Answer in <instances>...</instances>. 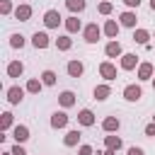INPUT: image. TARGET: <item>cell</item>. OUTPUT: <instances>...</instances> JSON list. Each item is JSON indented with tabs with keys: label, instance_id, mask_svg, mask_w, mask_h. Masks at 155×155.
Returning a JSON list of instances; mask_svg holds the SVG:
<instances>
[{
	"label": "cell",
	"instance_id": "836d02e7",
	"mask_svg": "<svg viewBox=\"0 0 155 155\" xmlns=\"http://www.w3.org/2000/svg\"><path fill=\"white\" fill-rule=\"evenodd\" d=\"M10 153H12V155H27V153H24V148H19V143H17V145H15Z\"/></svg>",
	"mask_w": 155,
	"mask_h": 155
},
{
	"label": "cell",
	"instance_id": "44dd1931",
	"mask_svg": "<svg viewBox=\"0 0 155 155\" xmlns=\"http://www.w3.org/2000/svg\"><path fill=\"white\" fill-rule=\"evenodd\" d=\"M58 102H61L63 107H73V104H75V94H73L70 90H65V92H61V97H58Z\"/></svg>",
	"mask_w": 155,
	"mask_h": 155
},
{
	"label": "cell",
	"instance_id": "4fadbf2b",
	"mask_svg": "<svg viewBox=\"0 0 155 155\" xmlns=\"http://www.w3.org/2000/svg\"><path fill=\"white\" fill-rule=\"evenodd\" d=\"M22 73H24V65H22L19 61H12V63L7 65V75H10V78H19Z\"/></svg>",
	"mask_w": 155,
	"mask_h": 155
},
{
	"label": "cell",
	"instance_id": "7402d4cb",
	"mask_svg": "<svg viewBox=\"0 0 155 155\" xmlns=\"http://www.w3.org/2000/svg\"><path fill=\"white\" fill-rule=\"evenodd\" d=\"M104 143H107V150H114V153L121 148V138H119V136H107Z\"/></svg>",
	"mask_w": 155,
	"mask_h": 155
},
{
	"label": "cell",
	"instance_id": "9c48e42d",
	"mask_svg": "<svg viewBox=\"0 0 155 155\" xmlns=\"http://www.w3.org/2000/svg\"><path fill=\"white\" fill-rule=\"evenodd\" d=\"M65 70H68V75H70V78H80V75H82V70H85V65H82L80 61H70Z\"/></svg>",
	"mask_w": 155,
	"mask_h": 155
},
{
	"label": "cell",
	"instance_id": "5b68a950",
	"mask_svg": "<svg viewBox=\"0 0 155 155\" xmlns=\"http://www.w3.org/2000/svg\"><path fill=\"white\" fill-rule=\"evenodd\" d=\"M136 65H138V56L136 53H124L121 56V68L124 70H133Z\"/></svg>",
	"mask_w": 155,
	"mask_h": 155
},
{
	"label": "cell",
	"instance_id": "b9f144b4",
	"mask_svg": "<svg viewBox=\"0 0 155 155\" xmlns=\"http://www.w3.org/2000/svg\"><path fill=\"white\" fill-rule=\"evenodd\" d=\"M153 124H155V116H153Z\"/></svg>",
	"mask_w": 155,
	"mask_h": 155
},
{
	"label": "cell",
	"instance_id": "8d00e7d4",
	"mask_svg": "<svg viewBox=\"0 0 155 155\" xmlns=\"http://www.w3.org/2000/svg\"><path fill=\"white\" fill-rule=\"evenodd\" d=\"M124 2H126L128 7H138V5H140V0H124Z\"/></svg>",
	"mask_w": 155,
	"mask_h": 155
},
{
	"label": "cell",
	"instance_id": "3957f363",
	"mask_svg": "<svg viewBox=\"0 0 155 155\" xmlns=\"http://www.w3.org/2000/svg\"><path fill=\"white\" fill-rule=\"evenodd\" d=\"M124 97H126L128 102H138V99L143 97V90H140L138 85H126V87H124Z\"/></svg>",
	"mask_w": 155,
	"mask_h": 155
},
{
	"label": "cell",
	"instance_id": "e575fe53",
	"mask_svg": "<svg viewBox=\"0 0 155 155\" xmlns=\"http://www.w3.org/2000/svg\"><path fill=\"white\" fill-rule=\"evenodd\" d=\"M126 155H145V153H143V148H128Z\"/></svg>",
	"mask_w": 155,
	"mask_h": 155
},
{
	"label": "cell",
	"instance_id": "d6986e66",
	"mask_svg": "<svg viewBox=\"0 0 155 155\" xmlns=\"http://www.w3.org/2000/svg\"><path fill=\"white\" fill-rule=\"evenodd\" d=\"M63 143H65L68 148L78 145V143H80V131H68V133H65V138H63Z\"/></svg>",
	"mask_w": 155,
	"mask_h": 155
},
{
	"label": "cell",
	"instance_id": "2e32d148",
	"mask_svg": "<svg viewBox=\"0 0 155 155\" xmlns=\"http://www.w3.org/2000/svg\"><path fill=\"white\" fill-rule=\"evenodd\" d=\"M102 128H104L107 133H111V131H119V119H116V116H107V119L102 121Z\"/></svg>",
	"mask_w": 155,
	"mask_h": 155
},
{
	"label": "cell",
	"instance_id": "52a82bcc",
	"mask_svg": "<svg viewBox=\"0 0 155 155\" xmlns=\"http://www.w3.org/2000/svg\"><path fill=\"white\" fill-rule=\"evenodd\" d=\"M99 73H102L104 80H114V78H116V68H114L109 61H104V63L99 65Z\"/></svg>",
	"mask_w": 155,
	"mask_h": 155
},
{
	"label": "cell",
	"instance_id": "8fae6325",
	"mask_svg": "<svg viewBox=\"0 0 155 155\" xmlns=\"http://www.w3.org/2000/svg\"><path fill=\"white\" fill-rule=\"evenodd\" d=\"M104 34H107L109 39H116V36H119V24H116L114 19H107V24H104Z\"/></svg>",
	"mask_w": 155,
	"mask_h": 155
},
{
	"label": "cell",
	"instance_id": "4316f807",
	"mask_svg": "<svg viewBox=\"0 0 155 155\" xmlns=\"http://www.w3.org/2000/svg\"><path fill=\"white\" fill-rule=\"evenodd\" d=\"M10 46H12V48H22V46H24V36H22V34H12V36H10Z\"/></svg>",
	"mask_w": 155,
	"mask_h": 155
},
{
	"label": "cell",
	"instance_id": "cb8c5ba5",
	"mask_svg": "<svg viewBox=\"0 0 155 155\" xmlns=\"http://www.w3.org/2000/svg\"><path fill=\"white\" fill-rule=\"evenodd\" d=\"M119 19H121V27H136V15L133 12H124Z\"/></svg>",
	"mask_w": 155,
	"mask_h": 155
},
{
	"label": "cell",
	"instance_id": "f35d334b",
	"mask_svg": "<svg viewBox=\"0 0 155 155\" xmlns=\"http://www.w3.org/2000/svg\"><path fill=\"white\" fill-rule=\"evenodd\" d=\"M150 10H155V0H150Z\"/></svg>",
	"mask_w": 155,
	"mask_h": 155
},
{
	"label": "cell",
	"instance_id": "d590c367",
	"mask_svg": "<svg viewBox=\"0 0 155 155\" xmlns=\"http://www.w3.org/2000/svg\"><path fill=\"white\" fill-rule=\"evenodd\" d=\"M80 155H92V148L90 145H80Z\"/></svg>",
	"mask_w": 155,
	"mask_h": 155
},
{
	"label": "cell",
	"instance_id": "484cf974",
	"mask_svg": "<svg viewBox=\"0 0 155 155\" xmlns=\"http://www.w3.org/2000/svg\"><path fill=\"white\" fill-rule=\"evenodd\" d=\"M56 46H58L61 51H68V48L73 46V39H70V36H58V39H56Z\"/></svg>",
	"mask_w": 155,
	"mask_h": 155
},
{
	"label": "cell",
	"instance_id": "9a60e30c",
	"mask_svg": "<svg viewBox=\"0 0 155 155\" xmlns=\"http://www.w3.org/2000/svg\"><path fill=\"white\" fill-rule=\"evenodd\" d=\"M78 121H80L82 126H92V124H94V114H92L90 109H82V111L78 114Z\"/></svg>",
	"mask_w": 155,
	"mask_h": 155
},
{
	"label": "cell",
	"instance_id": "8992f818",
	"mask_svg": "<svg viewBox=\"0 0 155 155\" xmlns=\"http://www.w3.org/2000/svg\"><path fill=\"white\" fill-rule=\"evenodd\" d=\"M22 97H24V90H22V87H17V85H15V87H10V90H7V102H10V104H19V102H22Z\"/></svg>",
	"mask_w": 155,
	"mask_h": 155
},
{
	"label": "cell",
	"instance_id": "83f0119b",
	"mask_svg": "<svg viewBox=\"0 0 155 155\" xmlns=\"http://www.w3.org/2000/svg\"><path fill=\"white\" fill-rule=\"evenodd\" d=\"M41 82H44V85H53V82H56V73H53V70H44V73H41Z\"/></svg>",
	"mask_w": 155,
	"mask_h": 155
},
{
	"label": "cell",
	"instance_id": "1f68e13d",
	"mask_svg": "<svg viewBox=\"0 0 155 155\" xmlns=\"http://www.w3.org/2000/svg\"><path fill=\"white\" fill-rule=\"evenodd\" d=\"M0 10H2L5 15H7V12L12 10V5H10V0H2V2H0Z\"/></svg>",
	"mask_w": 155,
	"mask_h": 155
},
{
	"label": "cell",
	"instance_id": "e0dca14e",
	"mask_svg": "<svg viewBox=\"0 0 155 155\" xmlns=\"http://www.w3.org/2000/svg\"><path fill=\"white\" fill-rule=\"evenodd\" d=\"M12 136H15V140H17V143H24V140L29 138V128H27V126H15Z\"/></svg>",
	"mask_w": 155,
	"mask_h": 155
},
{
	"label": "cell",
	"instance_id": "277c9868",
	"mask_svg": "<svg viewBox=\"0 0 155 155\" xmlns=\"http://www.w3.org/2000/svg\"><path fill=\"white\" fill-rule=\"evenodd\" d=\"M31 44H34L36 48H46V46L51 44V39H48V34H46V31H34V36H31Z\"/></svg>",
	"mask_w": 155,
	"mask_h": 155
},
{
	"label": "cell",
	"instance_id": "30bf717a",
	"mask_svg": "<svg viewBox=\"0 0 155 155\" xmlns=\"http://www.w3.org/2000/svg\"><path fill=\"white\" fill-rule=\"evenodd\" d=\"M15 17H17L19 22H27V19L31 17V7H29V5H19V7L15 10Z\"/></svg>",
	"mask_w": 155,
	"mask_h": 155
},
{
	"label": "cell",
	"instance_id": "d6a6232c",
	"mask_svg": "<svg viewBox=\"0 0 155 155\" xmlns=\"http://www.w3.org/2000/svg\"><path fill=\"white\" fill-rule=\"evenodd\" d=\"M145 136L155 138V124H148V126H145Z\"/></svg>",
	"mask_w": 155,
	"mask_h": 155
},
{
	"label": "cell",
	"instance_id": "f1b7e54d",
	"mask_svg": "<svg viewBox=\"0 0 155 155\" xmlns=\"http://www.w3.org/2000/svg\"><path fill=\"white\" fill-rule=\"evenodd\" d=\"M41 85H44L41 80H29V82H27V92H39Z\"/></svg>",
	"mask_w": 155,
	"mask_h": 155
},
{
	"label": "cell",
	"instance_id": "d4e9b609",
	"mask_svg": "<svg viewBox=\"0 0 155 155\" xmlns=\"http://www.w3.org/2000/svg\"><path fill=\"white\" fill-rule=\"evenodd\" d=\"M65 29H68L70 34L80 31V19H78V17H68V19H65Z\"/></svg>",
	"mask_w": 155,
	"mask_h": 155
},
{
	"label": "cell",
	"instance_id": "7a4b0ae2",
	"mask_svg": "<svg viewBox=\"0 0 155 155\" xmlns=\"http://www.w3.org/2000/svg\"><path fill=\"white\" fill-rule=\"evenodd\" d=\"M44 24H46L48 29H56V27L61 24V15H58V10H46V15H44Z\"/></svg>",
	"mask_w": 155,
	"mask_h": 155
},
{
	"label": "cell",
	"instance_id": "60d3db41",
	"mask_svg": "<svg viewBox=\"0 0 155 155\" xmlns=\"http://www.w3.org/2000/svg\"><path fill=\"white\" fill-rule=\"evenodd\" d=\"M5 155H12V153H5Z\"/></svg>",
	"mask_w": 155,
	"mask_h": 155
},
{
	"label": "cell",
	"instance_id": "7c38bea8",
	"mask_svg": "<svg viewBox=\"0 0 155 155\" xmlns=\"http://www.w3.org/2000/svg\"><path fill=\"white\" fill-rule=\"evenodd\" d=\"M104 53H107L109 58L121 56V44H119V41H109V44H107V48H104Z\"/></svg>",
	"mask_w": 155,
	"mask_h": 155
},
{
	"label": "cell",
	"instance_id": "74e56055",
	"mask_svg": "<svg viewBox=\"0 0 155 155\" xmlns=\"http://www.w3.org/2000/svg\"><path fill=\"white\" fill-rule=\"evenodd\" d=\"M102 155H114V150H104V153H102Z\"/></svg>",
	"mask_w": 155,
	"mask_h": 155
},
{
	"label": "cell",
	"instance_id": "603a6c76",
	"mask_svg": "<svg viewBox=\"0 0 155 155\" xmlns=\"http://www.w3.org/2000/svg\"><path fill=\"white\" fill-rule=\"evenodd\" d=\"M65 5H68V10H70L73 15L85 10V0H65Z\"/></svg>",
	"mask_w": 155,
	"mask_h": 155
},
{
	"label": "cell",
	"instance_id": "5bb4252c",
	"mask_svg": "<svg viewBox=\"0 0 155 155\" xmlns=\"http://www.w3.org/2000/svg\"><path fill=\"white\" fill-rule=\"evenodd\" d=\"M153 78V65L150 63H140L138 65V80H150Z\"/></svg>",
	"mask_w": 155,
	"mask_h": 155
},
{
	"label": "cell",
	"instance_id": "ffe728a7",
	"mask_svg": "<svg viewBox=\"0 0 155 155\" xmlns=\"http://www.w3.org/2000/svg\"><path fill=\"white\" fill-rule=\"evenodd\" d=\"M148 39H150V34H148L145 29H136V31H133V41H136V44L148 46Z\"/></svg>",
	"mask_w": 155,
	"mask_h": 155
},
{
	"label": "cell",
	"instance_id": "f546056e",
	"mask_svg": "<svg viewBox=\"0 0 155 155\" xmlns=\"http://www.w3.org/2000/svg\"><path fill=\"white\" fill-rule=\"evenodd\" d=\"M10 126H12V114L5 111V114H2V131H7Z\"/></svg>",
	"mask_w": 155,
	"mask_h": 155
},
{
	"label": "cell",
	"instance_id": "4dcf8cb0",
	"mask_svg": "<svg viewBox=\"0 0 155 155\" xmlns=\"http://www.w3.org/2000/svg\"><path fill=\"white\" fill-rule=\"evenodd\" d=\"M99 12L102 15H109L111 12V2H99Z\"/></svg>",
	"mask_w": 155,
	"mask_h": 155
},
{
	"label": "cell",
	"instance_id": "ba28073f",
	"mask_svg": "<svg viewBox=\"0 0 155 155\" xmlns=\"http://www.w3.org/2000/svg\"><path fill=\"white\" fill-rule=\"evenodd\" d=\"M65 124H68V114L65 111H56L51 116V128H63Z\"/></svg>",
	"mask_w": 155,
	"mask_h": 155
},
{
	"label": "cell",
	"instance_id": "ab89813d",
	"mask_svg": "<svg viewBox=\"0 0 155 155\" xmlns=\"http://www.w3.org/2000/svg\"><path fill=\"white\" fill-rule=\"evenodd\" d=\"M153 87H155V78H153Z\"/></svg>",
	"mask_w": 155,
	"mask_h": 155
},
{
	"label": "cell",
	"instance_id": "6da1fadb",
	"mask_svg": "<svg viewBox=\"0 0 155 155\" xmlns=\"http://www.w3.org/2000/svg\"><path fill=\"white\" fill-rule=\"evenodd\" d=\"M82 34H85V41H87V44H97V41H99V36H102V29L97 27V22H92V24H87V27H85V31H82Z\"/></svg>",
	"mask_w": 155,
	"mask_h": 155
},
{
	"label": "cell",
	"instance_id": "ac0fdd59",
	"mask_svg": "<svg viewBox=\"0 0 155 155\" xmlns=\"http://www.w3.org/2000/svg\"><path fill=\"white\" fill-rule=\"evenodd\" d=\"M109 94H111V87H109V85H97V87H94V99L102 102V99H107Z\"/></svg>",
	"mask_w": 155,
	"mask_h": 155
}]
</instances>
